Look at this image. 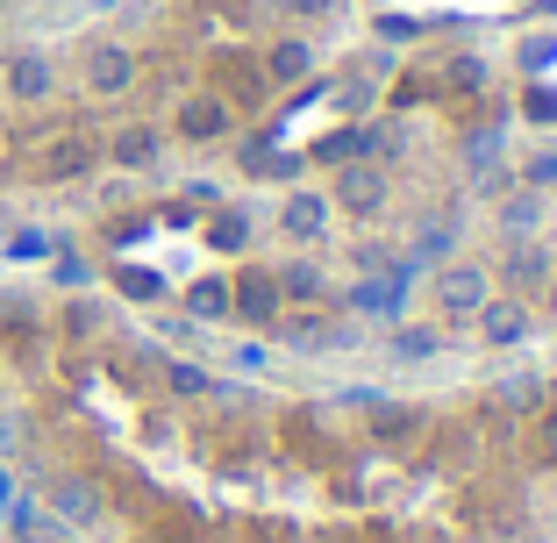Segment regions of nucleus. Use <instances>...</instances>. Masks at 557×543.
<instances>
[{"instance_id": "c9c22d12", "label": "nucleus", "mask_w": 557, "mask_h": 543, "mask_svg": "<svg viewBox=\"0 0 557 543\" xmlns=\"http://www.w3.org/2000/svg\"><path fill=\"white\" fill-rule=\"evenodd\" d=\"M44 250H50V236H36V230H29V236H15V258H22V264L44 258Z\"/></svg>"}, {"instance_id": "2f4dec72", "label": "nucleus", "mask_w": 557, "mask_h": 543, "mask_svg": "<svg viewBox=\"0 0 557 543\" xmlns=\"http://www.w3.org/2000/svg\"><path fill=\"white\" fill-rule=\"evenodd\" d=\"M115 286H122L129 300H158V294H164V280H158V272H129V264L115 272Z\"/></svg>"}, {"instance_id": "6e6552de", "label": "nucleus", "mask_w": 557, "mask_h": 543, "mask_svg": "<svg viewBox=\"0 0 557 543\" xmlns=\"http://www.w3.org/2000/svg\"><path fill=\"white\" fill-rule=\"evenodd\" d=\"M472 330H479L486 350H515V344H529V330H536V308H529L522 294H500V286H493L486 308L472 314Z\"/></svg>"}, {"instance_id": "4c0bfd02", "label": "nucleus", "mask_w": 557, "mask_h": 543, "mask_svg": "<svg viewBox=\"0 0 557 543\" xmlns=\"http://www.w3.org/2000/svg\"><path fill=\"white\" fill-rule=\"evenodd\" d=\"M543 451H550V465H557V408L543 415Z\"/></svg>"}, {"instance_id": "f03ea898", "label": "nucleus", "mask_w": 557, "mask_h": 543, "mask_svg": "<svg viewBox=\"0 0 557 543\" xmlns=\"http://www.w3.org/2000/svg\"><path fill=\"white\" fill-rule=\"evenodd\" d=\"M329 200L344 214H358V222H379V214L394 208V172H386V158H350V165H336Z\"/></svg>"}, {"instance_id": "6ab92c4d", "label": "nucleus", "mask_w": 557, "mask_h": 543, "mask_svg": "<svg viewBox=\"0 0 557 543\" xmlns=\"http://www.w3.org/2000/svg\"><path fill=\"white\" fill-rule=\"evenodd\" d=\"M208 244L214 250H244L250 244V200H222V208H208Z\"/></svg>"}, {"instance_id": "dca6fc26", "label": "nucleus", "mask_w": 557, "mask_h": 543, "mask_svg": "<svg viewBox=\"0 0 557 543\" xmlns=\"http://www.w3.org/2000/svg\"><path fill=\"white\" fill-rule=\"evenodd\" d=\"M272 280H278V300H286V308H300V300H322V294H329V272H322L314 258L272 264Z\"/></svg>"}, {"instance_id": "5701e85b", "label": "nucleus", "mask_w": 557, "mask_h": 543, "mask_svg": "<svg viewBox=\"0 0 557 543\" xmlns=\"http://www.w3.org/2000/svg\"><path fill=\"white\" fill-rule=\"evenodd\" d=\"M515 65H522L529 79H543V72L557 65V29H529L522 44H515Z\"/></svg>"}, {"instance_id": "ea45409f", "label": "nucleus", "mask_w": 557, "mask_h": 543, "mask_svg": "<svg viewBox=\"0 0 557 543\" xmlns=\"http://www.w3.org/2000/svg\"><path fill=\"white\" fill-rule=\"evenodd\" d=\"M79 8H86V15H100V8H115V0H79Z\"/></svg>"}, {"instance_id": "f257e3e1", "label": "nucleus", "mask_w": 557, "mask_h": 543, "mask_svg": "<svg viewBox=\"0 0 557 543\" xmlns=\"http://www.w3.org/2000/svg\"><path fill=\"white\" fill-rule=\"evenodd\" d=\"M493 294V264L472 258V250H458V258H443L436 272H429V308L443 314V322H472L479 308H486Z\"/></svg>"}, {"instance_id": "bb28decb", "label": "nucleus", "mask_w": 557, "mask_h": 543, "mask_svg": "<svg viewBox=\"0 0 557 543\" xmlns=\"http://www.w3.org/2000/svg\"><path fill=\"white\" fill-rule=\"evenodd\" d=\"M230 372L264 379V372H272V344H236V350H230Z\"/></svg>"}, {"instance_id": "20e7f679", "label": "nucleus", "mask_w": 557, "mask_h": 543, "mask_svg": "<svg viewBox=\"0 0 557 543\" xmlns=\"http://www.w3.org/2000/svg\"><path fill=\"white\" fill-rule=\"evenodd\" d=\"M493 264V286H500V294H543V286H550V272H557V244L550 236H515L508 250H500V258H486Z\"/></svg>"}, {"instance_id": "a211bd4d", "label": "nucleus", "mask_w": 557, "mask_h": 543, "mask_svg": "<svg viewBox=\"0 0 557 543\" xmlns=\"http://www.w3.org/2000/svg\"><path fill=\"white\" fill-rule=\"evenodd\" d=\"M386 350H394V365H429L443 350V330L436 322H394V344Z\"/></svg>"}, {"instance_id": "9b49d317", "label": "nucleus", "mask_w": 557, "mask_h": 543, "mask_svg": "<svg viewBox=\"0 0 557 543\" xmlns=\"http://www.w3.org/2000/svg\"><path fill=\"white\" fill-rule=\"evenodd\" d=\"M230 129H236V108L222 94H186L180 115H172V136H180V144H230Z\"/></svg>"}, {"instance_id": "c756f323", "label": "nucleus", "mask_w": 557, "mask_h": 543, "mask_svg": "<svg viewBox=\"0 0 557 543\" xmlns=\"http://www.w3.org/2000/svg\"><path fill=\"white\" fill-rule=\"evenodd\" d=\"M493 400H500V408H529V400H543V379H500Z\"/></svg>"}, {"instance_id": "a19ab883", "label": "nucleus", "mask_w": 557, "mask_h": 543, "mask_svg": "<svg viewBox=\"0 0 557 543\" xmlns=\"http://www.w3.org/2000/svg\"><path fill=\"white\" fill-rule=\"evenodd\" d=\"M543 236H550V244H557V200H550V230H543Z\"/></svg>"}, {"instance_id": "39448f33", "label": "nucleus", "mask_w": 557, "mask_h": 543, "mask_svg": "<svg viewBox=\"0 0 557 543\" xmlns=\"http://www.w3.org/2000/svg\"><path fill=\"white\" fill-rule=\"evenodd\" d=\"M458 244H465V208H458V200H443V208L414 214L408 250H400V258H408L414 272H436L443 258H458Z\"/></svg>"}, {"instance_id": "cd10ccee", "label": "nucleus", "mask_w": 557, "mask_h": 543, "mask_svg": "<svg viewBox=\"0 0 557 543\" xmlns=\"http://www.w3.org/2000/svg\"><path fill=\"white\" fill-rule=\"evenodd\" d=\"M522 122H557V94H550L543 79L522 86Z\"/></svg>"}, {"instance_id": "37998d69", "label": "nucleus", "mask_w": 557, "mask_h": 543, "mask_svg": "<svg viewBox=\"0 0 557 543\" xmlns=\"http://www.w3.org/2000/svg\"><path fill=\"white\" fill-rule=\"evenodd\" d=\"M543 394H557V379H550V386H543Z\"/></svg>"}, {"instance_id": "c85d7f7f", "label": "nucleus", "mask_w": 557, "mask_h": 543, "mask_svg": "<svg viewBox=\"0 0 557 543\" xmlns=\"http://www.w3.org/2000/svg\"><path fill=\"white\" fill-rule=\"evenodd\" d=\"M372 36H379L386 50H400V44H414V36H422V22H408V15H379Z\"/></svg>"}, {"instance_id": "72a5a7b5", "label": "nucleus", "mask_w": 557, "mask_h": 543, "mask_svg": "<svg viewBox=\"0 0 557 543\" xmlns=\"http://www.w3.org/2000/svg\"><path fill=\"white\" fill-rule=\"evenodd\" d=\"M522 180L550 194V186H557V150H543V158H529V165H522Z\"/></svg>"}, {"instance_id": "423d86ee", "label": "nucleus", "mask_w": 557, "mask_h": 543, "mask_svg": "<svg viewBox=\"0 0 557 543\" xmlns=\"http://www.w3.org/2000/svg\"><path fill=\"white\" fill-rule=\"evenodd\" d=\"M272 222H278L286 244L314 250V244H329V230H336V200H329L322 186H286V200H278Z\"/></svg>"}, {"instance_id": "7ed1b4c3", "label": "nucleus", "mask_w": 557, "mask_h": 543, "mask_svg": "<svg viewBox=\"0 0 557 543\" xmlns=\"http://www.w3.org/2000/svg\"><path fill=\"white\" fill-rule=\"evenodd\" d=\"M136 79H144V58H136L129 44H115V36H94V44L79 50V94H94V100H122Z\"/></svg>"}, {"instance_id": "0eeeda50", "label": "nucleus", "mask_w": 557, "mask_h": 543, "mask_svg": "<svg viewBox=\"0 0 557 543\" xmlns=\"http://www.w3.org/2000/svg\"><path fill=\"white\" fill-rule=\"evenodd\" d=\"M44 515H50V522H65L72 536H79V529H100L108 494H100V479H86V472H58L44 486Z\"/></svg>"}, {"instance_id": "a878e982", "label": "nucleus", "mask_w": 557, "mask_h": 543, "mask_svg": "<svg viewBox=\"0 0 557 543\" xmlns=\"http://www.w3.org/2000/svg\"><path fill=\"white\" fill-rule=\"evenodd\" d=\"M22 444H29V415L0 408V458H22Z\"/></svg>"}, {"instance_id": "1a4fd4ad", "label": "nucleus", "mask_w": 557, "mask_h": 543, "mask_svg": "<svg viewBox=\"0 0 557 543\" xmlns=\"http://www.w3.org/2000/svg\"><path fill=\"white\" fill-rule=\"evenodd\" d=\"M278 314H286V300H278L272 264H244V272L230 280V322H250V330H272Z\"/></svg>"}, {"instance_id": "ddd939ff", "label": "nucleus", "mask_w": 557, "mask_h": 543, "mask_svg": "<svg viewBox=\"0 0 557 543\" xmlns=\"http://www.w3.org/2000/svg\"><path fill=\"white\" fill-rule=\"evenodd\" d=\"M278 336H286V350H300V358H322V350H350L358 344V322H329V314H278Z\"/></svg>"}, {"instance_id": "7c9ffc66", "label": "nucleus", "mask_w": 557, "mask_h": 543, "mask_svg": "<svg viewBox=\"0 0 557 543\" xmlns=\"http://www.w3.org/2000/svg\"><path fill=\"white\" fill-rule=\"evenodd\" d=\"M450 79L465 86V94H486V79H493V65L486 58H450Z\"/></svg>"}, {"instance_id": "9d476101", "label": "nucleus", "mask_w": 557, "mask_h": 543, "mask_svg": "<svg viewBox=\"0 0 557 543\" xmlns=\"http://www.w3.org/2000/svg\"><path fill=\"white\" fill-rule=\"evenodd\" d=\"M493 230L508 236H543L550 230V194H543V186H529V180H515V186H500V194H493Z\"/></svg>"}, {"instance_id": "f8f14e48", "label": "nucleus", "mask_w": 557, "mask_h": 543, "mask_svg": "<svg viewBox=\"0 0 557 543\" xmlns=\"http://www.w3.org/2000/svg\"><path fill=\"white\" fill-rule=\"evenodd\" d=\"M0 86H8V100L36 108V100L58 94V58H50V50H8V65H0Z\"/></svg>"}, {"instance_id": "58836bf2", "label": "nucleus", "mask_w": 557, "mask_h": 543, "mask_svg": "<svg viewBox=\"0 0 557 543\" xmlns=\"http://www.w3.org/2000/svg\"><path fill=\"white\" fill-rule=\"evenodd\" d=\"M543 314L557 322V272H550V286H543Z\"/></svg>"}, {"instance_id": "393cba45", "label": "nucleus", "mask_w": 557, "mask_h": 543, "mask_svg": "<svg viewBox=\"0 0 557 543\" xmlns=\"http://www.w3.org/2000/svg\"><path fill=\"white\" fill-rule=\"evenodd\" d=\"M50 280L65 286V294H86V286H94V264H86L79 250H58V264H50Z\"/></svg>"}, {"instance_id": "4468645a", "label": "nucleus", "mask_w": 557, "mask_h": 543, "mask_svg": "<svg viewBox=\"0 0 557 543\" xmlns=\"http://www.w3.org/2000/svg\"><path fill=\"white\" fill-rule=\"evenodd\" d=\"M164 144H172V136H164L158 122H129V129L108 136V158H115L122 172H158L164 165Z\"/></svg>"}, {"instance_id": "79ce46f5", "label": "nucleus", "mask_w": 557, "mask_h": 543, "mask_svg": "<svg viewBox=\"0 0 557 543\" xmlns=\"http://www.w3.org/2000/svg\"><path fill=\"white\" fill-rule=\"evenodd\" d=\"M536 15H557V0H536Z\"/></svg>"}, {"instance_id": "412c9836", "label": "nucleus", "mask_w": 557, "mask_h": 543, "mask_svg": "<svg viewBox=\"0 0 557 543\" xmlns=\"http://www.w3.org/2000/svg\"><path fill=\"white\" fill-rule=\"evenodd\" d=\"M164 386H172L180 400H214V386H222V379H214L208 365H194V358H172V365H164Z\"/></svg>"}, {"instance_id": "4be33fe9", "label": "nucleus", "mask_w": 557, "mask_h": 543, "mask_svg": "<svg viewBox=\"0 0 557 543\" xmlns=\"http://www.w3.org/2000/svg\"><path fill=\"white\" fill-rule=\"evenodd\" d=\"M15 543H72V529L50 522L44 501H22V508H15Z\"/></svg>"}, {"instance_id": "e433bc0d", "label": "nucleus", "mask_w": 557, "mask_h": 543, "mask_svg": "<svg viewBox=\"0 0 557 543\" xmlns=\"http://www.w3.org/2000/svg\"><path fill=\"white\" fill-rule=\"evenodd\" d=\"M0 508H15V465L0 458Z\"/></svg>"}, {"instance_id": "b1692460", "label": "nucleus", "mask_w": 557, "mask_h": 543, "mask_svg": "<svg viewBox=\"0 0 557 543\" xmlns=\"http://www.w3.org/2000/svg\"><path fill=\"white\" fill-rule=\"evenodd\" d=\"M344 8V0H264V15H278V22H329Z\"/></svg>"}, {"instance_id": "2eb2a0df", "label": "nucleus", "mask_w": 557, "mask_h": 543, "mask_svg": "<svg viewBox=\"0 0 557 543\" xmlns=\"http://www.w3.org/2000/svg\"><path fill=\"white\" fill-rule=\"evenodd\" d=\"M264 86H300V79H314V36H278L272 50H264V72H258Z\"/></svg>"}, {"instance_id": "f704fd0d", "label": "nucleus", "mask_w": 557, "mask_h": 543, "mask_svg": "<svg viewBox=\"0 0 557 543\" xmlns=\"http://www.w3.org/2000/svg\"><path fill=\"white\" fill-rule=\"evenodd\" d=\"M186 200H194L200 214H208V208H222V180H186Z\"/></svg>"}, {"instance_id": "c03bdc74", "label": "nucleus", "mask_w": 557, "mask_h": 543, "mask_svg": "<svg viewBox=\"0 0 557 543\" xmlns=\"http://www.w3.org/2000/svg\"><path fill=\"white\" fill-rule=\"evenodd\" d=\"M550 494H557V486H550Z\"/></svg>"}, {"instance_id": "aec40b11", "label": "nucleus", "mask_w": 557, "mask_h": 543, "mask_svg": "<svg viewBox=\"0 0 557 543\" xmlns=\"http://www.w3.org/2000/svg\"><path fill=\"white\" fill-rule=\"evenodd\" d=\"M186 314H194V322H230V280H222V272L194 280L186 286Z\"/></svg>"}, {"instance_id": "473e14b6", "label": "nucleus", "mask_w": 557, "mask_h": 543, "mask_svg": "<svg viewBox=\"0 0 557 543\" xmlns=\"http://www.w3.org/2000/svg\"><path fill=\"white\" fill-rule=\"evenodd\" d=\"M372 100H379V86H372V79H344V94H336V108H344V115H364Z\"/></svg>"}, {"instance_id": "f3484780", "label": "nucleus", "mask_w": 557, "mask_h": 543, "mask_svg": "<svg viewBox=\"0 0 557 543\" xmlns=\"http://www.w3.org/2000/svg\"><path fill=\"white\" fill-rule=\"evenodd\" d=\"M236 165H244V180H294L308 158H300V150H272V144H244Z\"/></svg>"}]
</instances>
